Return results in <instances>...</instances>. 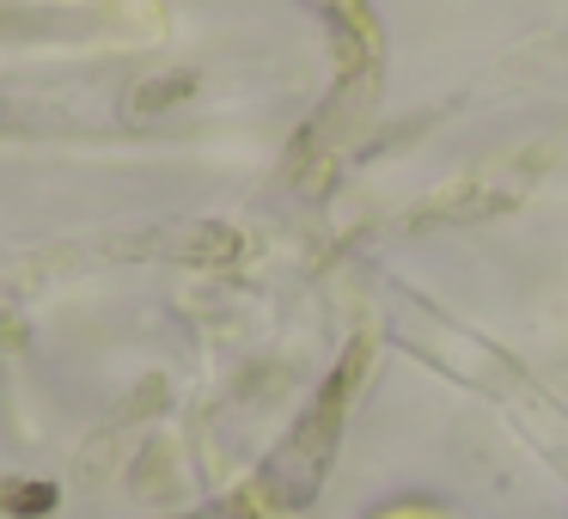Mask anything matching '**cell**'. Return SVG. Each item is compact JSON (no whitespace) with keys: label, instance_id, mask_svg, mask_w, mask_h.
Wrapping results in <instances>:
<instances>
[{"label":"cell","instance_id":"6da1fadb","mask_svg":"<svg viewBox=\"0 0 568 519\" xmlns=\"http://www.w3.org/2000/svg\"><path fill=\"white\" fill-rule=\"evenodd\" d=\"M0 507H13V513H43V507H55V489H43V482H0Z\"/></svg>","mask_w":568,"mask_h":519}]
</instances>
